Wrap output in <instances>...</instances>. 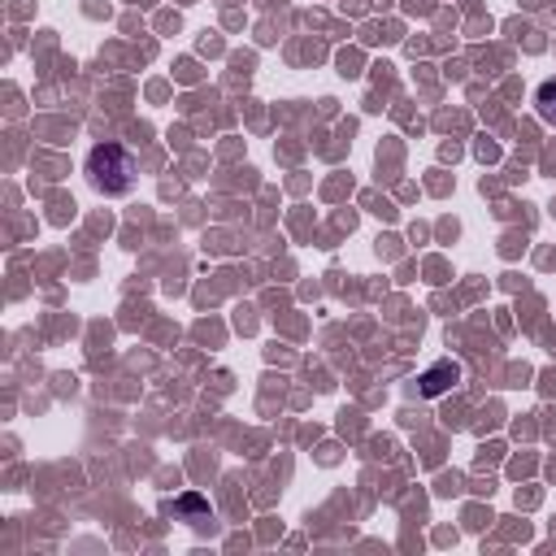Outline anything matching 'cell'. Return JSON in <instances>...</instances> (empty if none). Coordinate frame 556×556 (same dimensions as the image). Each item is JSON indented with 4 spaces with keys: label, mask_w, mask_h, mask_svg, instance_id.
Instances as JSON below:
<instances>
[{
    "label": "cell",
    "mask_w": 556,
    "mask_h": 556,
    "mask_svg": "<svg viewBox=\"0 0 556 556\" xmlns=\"http://www.w3.org/2000/svg\"><path fill=\"white\" fill-rule=\"evenodd\" d=\"M135 156L122 148V143H96L91 156H87V178L96 191L104 195H126L135 187Z\"/></svg>",
    "instance_id": "cell-1"
},
{
    "label": "cell",
    "mask_w": 556,
    "mask_h": 556,
    "mask_svg": "<svg viewBox=\"0 0 556 556\" xmlns=\"http://www.w3.org/2000/svg\"><path fill=\"white\" fill-rule=\"evenodd\" d=\"M534 104H539V117L556 126V78H547V83L539 87V96H534Z\"/></svg>",
    "instance_id": "cell-2"
}]
</instances>
